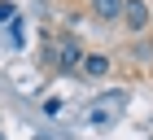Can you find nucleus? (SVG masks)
<instances>
[{"label": "nucleus", "mask_w": 153, "mask_h": 140, "mask_svg": "<svg viewBox=\"0 0 153 140\" xmlns=\"http://www.w3.org/2000/svg\"><path fill=\"white\" fill-rule=\"evenodd\" d=\"M118 22L127 26L131 35H140L144 26H149V0H123V18Z\"/></svg>", "instance_id": "2"}, {"label": "nucleus", "mask_w": 153, "mask_h": 140, "mask_svg": "<svg viewBox=\"0 0 153 140\" xmlns=\"http://www.w3.org/2000/svg\"><path fill=\"white\" fill-rule=\"evenodd\" d=\"M88 9H92V18H96V22L114 26L118 18H123V0H88Z\"/></svg>", "instance_id": "3"}, {"label": "nucleus", "mask_w": 153, "mask_h": 140, "mask_svg": "<svg viewBox=\"0 0 153 140\" xmlns=\"http://www.w3.org/2000/svg\"><path fill=\"white\" fill-rule=\"evenodd\" d=\"M79 74H83V79H105V74H109V57H105V53H83Z\"/></svg>", "instance_id": "4"}, {"label": "nucleus", "mask_w": 153, "mask_h": 140, "mask_svg": "<svg viewBox=\"0 0 153 140\" xmlns=\"http://www.w3.org/2000/svg\"><path fill=\"white\" fill-rule=\"evenodd\" d=\"M79 61H83V44H79V35H70V31H57V48H53V70H57V74H79Z\"/></svg>", "instance_id": "1"}]
</instances>
